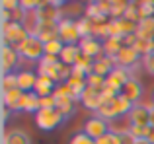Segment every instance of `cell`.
Returning a JSON list of instances; mask_svg holds the SVG:
<instances>
[{"label":"cell","mask_w":154,"mask_h":144,"mask_svg":"<svg viewBox=\"0 0 154 144\" xmlns=\"http://www.w3.org/2000/svg\"><path fill=\"white\" fill-rule=\"evenodd\" d=\"M27 37H29V31L26 29L23 23L10 22L6 26H2V45H10L18 51L27 41Z\"/></svg>","instance_id":"obj_1"},{"label":"cell","mask_w":154,"mask_h":144,"mask_svg":"<svg viewBox=\"0 0 154 144\" xmlns=\"http://www.w3.org/2000/svg\"><path fill=\"white\" fill-rule=\"evenodd\" d=\"M63 4L60 2H41V6L33 12V22L37 23H59L63 16Z\"/></svg>","instance_id":"obj_2"},{"label":"cell","mask_w":154,"mask_h":144,"mask_svg":"<svg viewBox=\"0 0 154 144\" xmlns=\"http://www.w3.org/2000/svg\"><path fill=\"white\" fill-rule=\"evenodd\" d=\"M18 53H20V57L26 58V61H37L39 62L45 57V43L39 37H35V35H29L27 41L18 49Z\"/></svg>","instance_id":"obj_3"},{"label":"cell","mask_w":154,"mask_h":144,"mask_svg":"<svg viewBox=\"0 0 154 144\" xmlns=\"http://www.w3.org/2000/svg\"><path fill=\"white\" fill-rule=\"evenodd\" d=\"M59 37L64 45H78L80 43V33L78 27H76V20L70 18V16H64L59 22Z\"/></svg>","instance_id":"obj_4"},{"label":"cell","mask_w":154,"mask_h":144,"mask_svg":"<svg viewBox=\"0 0 154 144\" xmlns=\"http://www.w3.org/2000/svg\"><path fill=\"white\" fill-rule=\"evenodd\" d=\"M64 121L59 109H39L35 113V125L41 130H53Z\"/></svg>","instance_id":"obj_5"},{"label":"cell","mask_w":154,"mask_h":144,"mask_svg":"<svg viewBox=\"0 0 154 144\" xmlns=\"http://www.w3.org/2000/svg\"><path fill=\"white\" fill-rule=\"evenodd\" d=\"M84 133H86L88 136H92L94 140H98V138L105 136L107 133H111V127H109V123L105 121V119L98 117V115H92V117L84 123Z\"/></svg>","instance_id":"obj_6"},{"label":"cell","mask_w":154,"mask_h":144,"mask_svg":"<svg viewBox=\"0 0 154 144\" xmlns=\"http://www.w3.org/2000/svg\"><path fill=\"white\" fill-rule=\"evenodd\" d=\"M20 61H22V57H20V53L14 49V47L2 45V49H0V64H2V74H12V70L18 68Z\"/></svg>","instance_id":"obj_7"},{"label":"cell","mask_w":154,"mask_h":144,"mask_svg":"<svg viewBox=\"0 0 154 144\" xmlns=\"http://www.w3.org/2000/svg\"><path fill=\"white\" fill-rule=\"evenodd\" d=\"M131 78H135V76H133V72L129 70V68H123V66H115V70H113L111 74L105 78V86L121 94L123 86H125V84H127Z\"/></svg>","instance_id":"obj_8"},{"label":"cell","mask_w":154,"mask_h":144,"mask_svg":"<svg viewBox=\"0 0 154 144\" xmlns=\"http://www.w3.org/2000/svg\"><path fill=\"white\" fill-rule=\"evenodd\" d=\"M129 125L135 127H150V111H148L146 103H135L131 113L127 115Z\"/></svg>","instance_id":"obj_9"},{"label":"cell","mask_w":154,"mask_h":144,"mask_svg":"<svg viewBox=\"0 0 154 144\" xmlns=\"http://www.w3.org/2000/svg\"><path fill=\"white\" fill-rule=\"evenodd\" d=\"M78 47H80V51H82V55H86V57H92V58H100V57L103 55V41L96 39L94 35L80 39Z\"/></svg>","instance_id":"obj_10"},{"label":"cell","mask_w":154,"mask_h":144,"mask_svg":"<svg viewBox=\"0 0 154 144\" xmlns=\"http://www.w3.org/2000/svg\"><path fill=\"white\" fill-rule=\"evenodd\" d=\"M140 61V55L135 51V47H123L119 51V55L115 57V64L117 66H123V68H135Z\"/></svg>","instance_id":"obj_11"},{"label":"cell","mask_w":154,"mask_h":144,"mask_svg":"<svg viewBox=\"0 0 154 144\" xmlns=\"http://www.w3.org/2000/svg\"><path fill=\"white\" fill-rule=\"evenodd\" d=\"M143 94H144V88H143V84H140V80H137V78H131L123 86V90H121V95L127 98L131 103H139L140 98H143Z\"/></svg>","instance_id":"obj_12"},{"label":"cell","mask_w":154,"mask_h":144,"mask_svg":"<svg viewBox=\"0 0 154 144\" xmlns=\"http://www.w3.org/2000/svg\"><path fill=\"white\" fill-rule=\"evenodd\" d=\"M80 103H82L86 109L94 111V115L98 113L100 109H102V95H100V92L92 90V88H86V92L82 94V99H80Z\"/></svg>","instance_id":"obj_13"},{"label":"cell","mask_w":154,"mask_h":144,"mask_svg":"<svg viewBox=\"0 0 154 144\" xmlns=\"http://www.w3.org/2000/svg\"><path fill=\"white\" fill-rule=\"evenodd\" d=\"M39 74L31 70H22L18 72V88L23 92V94H29V92L35 90V84H37Z\"/></svg>","instance_id":"obj_14"},{"label":"cell","mask_w":154,"mask_h":144,"mask_svg":"<svg viewBox=\"0 0 154 144\" xmlns=\"http://www.w3.org/2000/svg\"><path fill=\"white\" fill-rule=\"evenodd\" d=\"M22 95H23V92L20 90V88L10 90V92H2V107H6V109H10V111H20Z\"/></svg>","instance_id":"obj_15"},{"label":"cell","mask_w":154,"mask_h":144,"mask_svg":"<svg viewBox=\"0 0 154 144\" xmlns=\"http://www.w3.org/2000/svg\"><path fill=\"white\" fill-rule=\"evenodd\" d=\"M115 61L113 58H109V57H105V55H102L100 58H96L94 61V74H100V76H103V78H107L109 74H111L113 70H115Z\"/></svg>","instance_id":"obj_16"},{"label":"cell","mask_w":154,"mask_h":144,"mask_svg":"<svg viewBox=\"0 0 154 144\" xmlns=\"http://www.w3.org/2000/svg\"><path fill=\"white\" fill-rule=\"evenodd\" d=\"M2 144H31V138L26 130L14 129V130H6V133H4Z\"/></svg>","instance_id":"obj_17"},{"label":"cell","mask_w":154,"mask_h":144,"mask_svg":"<svg viewBox=\"0 0 154 144\" xmlns=\"http://www.w3.org/2000/svg\"><path fill=\"white\" fill-rule=\"evenodd\" d=\"M55 88H57V82H55V80L47 78V76H39L33 92L39 95V98H47V95H53V94H55Z\"/></svg>","instance_id":"obj_18"},{"label":"cell","mask_w":154,"mask_h":144,"mask_svg":"<svg viewBox=\"0 0 154 144\" xmlns=\"http://www.w3.org/2000/svg\"><path fill=\"white\" fill-rule=\"evenodd\" d=\"M41 109L39 107V95L35 92L22 95V101H20V111H26V113H37Z\"/></svg>","instance_id":"obj_19"},{"label":"cell","mask_w":154,"mask_h":144,"mask_svg":"<svg viewBox=\"0 0 154 144\" xmlns=\"http://www.w3.org/2000/svg\"><path fill=\"white\" fill-rule=\"evenodd\" d=\"M68 88H70V92H72V99H74L76 103L82 99V94L86 92V88H88V84H86V78H78V76H70L68 78Z\"/></svg>","instance_id":"obj_20"},{"label":"cell","mask_w":154,"mask_h":144,"mask_svg":"<svg viewBox=\"0 0 154 144\" xmlns=\"http://www.w3.org/2000/svg\"><path fill=\"white\" fill-rule=\"evenodd\" d=\"M80 55H82V51H80L78 45H64V49H63V53H60L59 58H60V62H63V64L74 66Z\"/></svg>","instance_id":"obj_21"},{"label":"cell","mask_w":154,"mask_h":144,"mask_svg":"<svg viewBox=\"0 0 154 144\" xmlns=\"http://www.w3.org/2000/svg\"><path fill=\"white\" fill-rule=\"evenodd\" d=\"M123 47L125 45H123V39L121 37H109V39L103 41V55L115 61V57L119 55V51L123 49Z\"/></svg>","instance_id":"obj_22"},{"label":"cell","mask_w":154,"mask_h":144,"mask_svg":"<svg viewBox=\"0 0 154 144\" xmlns=\"http://www.w3.org/2000/svg\"><path fill=\"white\" fill-rule=\"evenodd\" d=\"M137 37L139 39H146V41H154V18L140 20L139 22V29H137Z\"/></svg>","instance_id":"obj_23"},{"label":"cell","mask_w":154,"mask_h":144,"mask_svg":"<svg viewBox=\"0 0 154 144\" xmlns=\"http://www.w3.org/2000/svg\"><path fill=\"white\" fill-rule=\"evenodd\" d=\"M57 109L60 111V115L64 119H68L76 111V101L72 98H57Z\"/></svg>","instance_id":"obj_24"},{"label":"cell","mask_w":154,"mask_h":144,"mask_svg":"<svg viewBox=\"0 0 154 144\" xmlns=\"http://www.w3.org/2000/svg\"><path fill=\"white\" fill-rule=\"evenodd\" d=\"M76 27H78V33H80V37H82V39L94 35V22H92V20H88L86 16L76 18Z\"/></svg>","instance_id":"obj_25"},{"label":"cell","mask_w":154,"mask_h":144,"mask_svg":"<svg viewBox=\"0 0 154 144\" xmlns=\"http://www.w3.org/2000/svg\"><path fill=\"white\" fill-rule=\"evenodd\" d=\"M127 8H129V2H125V0H113L109 20H121V18H125Z\"/></svg>","instance_id":"obj_26"},{"label":"cell","mask_w":154,"mask_h":144,"mask_svg":"<svg viewBox=\"0 0 154 144\" xmlns=\"http://www.w3.org/2000/svg\"><path fill=\"white\" fill-rule=\"evenodd\" d=\"M86 84H88V88H92V90H96V92H102L103 88H105V78L103 76H100V74H88V78H86Z\"/></svg>","instance_id":"obj_27"},{"label":"cell","mask_w":154,"mask_h":144,"mask_svg":"<svg viewBox=\"0 0 154 144\" xmlns=\"http://www.w3.org/2000/svg\"><path fill=\"white\" fill-rule=\"evenodd\" d=\"M139 12H140V20L154 18V2L152 0H143V2H139Z\"/></svg>","instance_id":"obj_28"},{"label":"cell","mask_w":154,"mask_h":144,"mask_svg":"<svg viewBox=\"0 0 154 144\" xmlns=\"http://www.w3.org/2000/svg\"><path fill=\"white\" fill-rule=\"evenodd\" d=\"M94 61H96V58L86 57V55H80L74 66H78V68H80V70H84L86 74H92V70H94Z\"/></svg>","instance_id":"obj_29"},{"label":"cell","mask_w":154,"mask_h":144,"mask_svg":"<svg viewBox=\"0 0 154 144\" xmlns=\"http://www.w3.org/2000/svg\"><path fill=\"white\" fill-rule=\"evenodd\" d=\"M18 88V74L12 72V74H2V92H10Z\"/></svg>","instance_id":"obj_30"},{"label":"cell","mask_w":154,"mask_h":144,"mask_svg":"<svg viewBox=\"0 0 154 144\" xmlns=\"http://www.w3.org/2000/svg\"><path fill=\"white\" fill-rule=\"evenodd\" d=\"M63 49H64V43L60 41V39H57V41H51V43H45V55H53V57H60Z\"/></svg>","instance_id":"obj_31"},{"label":"cell","mask_w":154,"mask_h":144,"mask_svg":"<svg viewBox=\"0 0 154 144\" xmlns=\"http://www.w3.org/2000/svg\"><path fill=\"white\" fill-rule=\"evenodd\" d=\"M125 20H129V22H135V23L140 22L139 2H129V8H127V12H125Z\"/></svg>","instance_id":"obj_32"},{"label":"cell","mask_w":154,"mask_h":144,"mask_svg":"<svg viewBox=\"0 0 154 144\" xmlns=\"http://www.w3.org/2000/svg\"><path fill=\"white\" fill-rule=\"evenodd\" d=\"M84 16H86L88 20H96V18H100V16H105V14H102L98 2H90L86 6V10H84Z\"/></svg>","instance_id":"obj_33"},{"label":"cell","mask_w":154,"mask_h":144,"mask_svg":"<svg viewBox=\"0 0 154 144\" xmlns=\"http://www.w3.org/2000/svg\"><path fill=\"white\" fill-rule=\"evenodd\" d=\"M129 134H131L135 140H144L146 134H148V127H135V125H131L129 127Z\"/></svg>","instance_id":"obj_34"},{"label":"cell","mask_w":154,"mask_h":144,"mask_svg":"<svg viewBox=\"0 0 154 144\" xmlns=\"http://www.w3.org/2000/svg\"><path fill=\"white\" fill-rule=\"evenodd\" d=\"M137 29H139V23L121 18V33H123V37L125 35H131V33H137Z\"/></svg>","instance_id":"obj_35"},{"label":"cell","mask_w":154,"mask_h":144,"mask_svg":"<svg viewBox=\"0 0 154 144\" xmlns=\"http://www.w3.org/2000/svg\"><path fill=\"white\" fill-rule=\"evenodd\" d=\"M107 27H109V37H121L123 39V33H121V20H109Z\"/></svg>","instance_id":"obj_36"},{"label":"cell","mask_w":154,"mask_h":144,"mask_svg":"<svg viewBox=\"0 0 154 144\" xmlns=\"http://www.w3.org/2000/svg\"><path fill=\"white\" fill-rule=\"evenodd\" d=\"M70 144H96V140L92 136H88V134L82 130V133H76L74 136H72Z\"/></svg>","instance_id":"obj_37"},{"label":"cell","mask_w":154,"mask_h":144,"mask_svg":"<svg viewBox=\"0 0 154 144\" xmlns=\"http://www.w3.org/2000/svg\"><path fill=\"white\" fill-rule=\"evenodd\" d=\"M53 95H55V98H72V92H70V88H68V84L64 82V84H57Z\"/></svg>","instance_id":"obj_38"},{"label":"cell","mask_w":154,"mask_h":144,"mask_svg":"<svg viewBox=\"0 0 154 144\" xmlns=\"http://www.w3.org/2000/svg\"><path fill=\"white\" fill-rule=\"evenodd\" d=\"M39 107H41V109H57V98L55 95L39 98Z\"/></svg>","instance_id":"obj_39"},{"label":"cell","mask_w":154,"mask_h":144,"mask_svg":"<svg viewBox=\"0 0 154 144\" xmlns=\"http://www.w3.org/2000/svg\"><path fill=\"white\" fill-rule=\"evenodd\" d=\"M20 6H22L26 12H31V14H33V12L41 6V2H35V0H22V2H20Z\"/></svg>","instance_id":"obj_40"},{"label":"cell","mask_w":154,"mask_h":144,"mask_svg":"<svg viewBox=\"0 0 154 144\" xmlns=\"http://www.w3.org/2000/svg\"><path fill=\"white\" fill-rule=\"evenodd\" d=\"M143 66H144V70H146L148 74H152V76H154V53L146 55V57L143 58Z\"/></svg>","instance_id":"obj_41"},{"label":"cell","mask_w":154,"mask_h":144,"mask_svg":"<svg viewBox=\"0 0 154 144\" xmlns=\"http://www.w3.org/2000/svg\"><path fill=\"white\" fill-rule=\"evenodd\" d=\"M0 8H2V10H8V12H14V10L20 8V2L18 0H2V2H0Z\"/></svg>","instance_id":"obj_42"},{"label":"cell","mask_w":154,"mask_h":144,"mask_svg":"<svg viewBox=\"0 0 154 144\" xmlns=\"http://www.w3.org/2000/svg\"><path fill=\"white\" fill-rule=\"evenodd\" d=\"M111 4H113V0H98L100 10H102V14H105V16L111 14Z\"/></svg>","instance_id":"obj_43"},{"label":"cell","mask_w":154,"mask_h":144,"mask_svg":"<svg viewBox=\"0 0 154 144\" xmlns=\"http://www.w3.org/2000/svg\"><path fill=\"white\" fill-rule=\"evenodd\" d=\"M57 62H60L59 57H53V55H45V57L39 61V64L41 66H49V64H57Z\"/></svg>","instance_id":"obj_44"},{"label":"cell","mask_w":154,"mask_h":144,"mask_svg":"<svg viewBox=\"0 0 154 144\" xmlns=\"http://www.w3.org/2000/svg\"><path fill=\"white\" fill-rule=\"evenodd\" d=\"M137 41H139L137 33H131V35H125V37H123V45H125V47H135Z\"/></svg>","instance_id":"obj_45"},{"label":"cell","mask_w":154,"mask_h":144,"mask_svg":"<svg viewBox=\"0 0 154 144\" xmlns=\"http://www.w3.org/2000/svg\"><path fill=\"white\" fill-rule=\"evenodd\" d=\"M0 18H2V23H0V26H6V23L12 22V12L2 10V8H0Z\"/></svg>","instance_id":"obj_46"},{"label":"cell","mask_w":154,"mask_h":144,"mask_svg":"<svg viewBox=\"0 0 154 144\" xmlns=\"http://www.w3.org/2000/svg\"><path fill=\"white\" fill-rule=\"evenodd\" d=\"M96 144H115V142H113V133H107L105 136L98 138V140H96Z\"/></svg>","instance_id":"obj_47"},{"label":"cell","mask_w":154,"mask_h":144,"mask_svg":"<svg viewBox=\"0 0 154 144\" xmlns=\"http://www.w3.org/2000/svg\"><path fill=\"white\" fill-rule=\"evenodd\" d=\"M146 140L154 144V127H148V134H146Z\"/></svg>","instance_id":"obj_48"},{"label":"cell","mask_w":154,"mask_h":144,"mask_svg":"<svg viewBox=\"0 0 154 144\" xmlns=\"http://www.w3.org/2000/svg\"><path fill=\"white\" fill-rule=\"evenodd\" d=\"M148 111H150V127H154V103H146Z\"/></svg>","instance_id":"obj_49"},{"label":"cell","mask_w":154,"mask_h":144,"mask_svg":"<svg viewBox=\"0 0 154 144\" xmlns=\"http://www.w3.org/2000/svg\"><path fill=\"white\" fill-rule=\"evenodd\" d=\"M8 117H10V109H6V107H2V121L6 123Z\"/></svg>","instance_id":"obj_50"},{"label":"cell","mask_w":154,"mask_h":144,"mask_svg":"<svg viewBox=\"0 0 154 144\" xmlns=\"http://www.w3.org/2000/svg\"><path fill=\"white\" fill-rule=\"evenodd\" d=\"M135 144H150V142H148L146 138H144V140H135Z\"/></svg>","instance_id":"obj_51"},{"label":"cell","mask_w":154,"mask_h":144,"mask_svg":"<svg viewBox=\"0 0 154 144\" xmlns=\"http://www.w3.org/2000/svg\"><path fill=\"white\" fill-rule=\"evenodd\" d=\"M152 103H154V94H152Z\"/></svg>","instance_id":"obj_52"}]
</instances>
